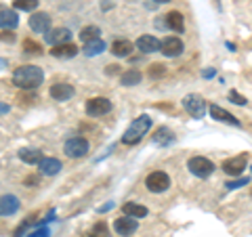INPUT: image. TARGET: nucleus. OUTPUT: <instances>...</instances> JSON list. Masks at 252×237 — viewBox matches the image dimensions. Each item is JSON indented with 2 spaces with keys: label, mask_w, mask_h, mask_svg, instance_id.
Segmentation results:
<instances>
[{
  "label": "nucleus",
  "mask_w": 252,
  "mask_h": 237,
  "mask_svg": "<svg viewBox=\"0 0 252 237\" xmlns=\"http://www.w3.org/2000/svg\"><path fill=\"white\" fill-rule=\"evenodd\" d=\"M13 84L17 86V89H26V90H32L36 89V86H40L42 80H44V72L42 67L38 65H21L13 72Z\"/></svg>",
  "instance_id": "1"
},
{
  "label": "nucleus",
  "mask_w": 252,
  "mask_h": 237,
  "mask_svg": "<svg viewBox=\"0 0 252 237\" xmlns=\"http://www.w3.org/2000/svg\"><path fill=\"white\" fill-rule=\"evenodd\" d=\"M149 128H152V118H149L147 114L135 118V120L130 122L128 128L124 130V134H122V143H124V145H137L139 141L149 132Z\"/></svg>",
  "instance_id": "2"
},
{
  "label": "nucleus",
  "mask_w": 252,
  "mask_h": 237,
  "mask_svg": "<svg viewBox=\"0 0 252 237\" xmlns=\"http://www.w3.org/2000/svg\"><path fill=\"white\" fill-rule=\"evenodd\" d=\"M187 168H189V172H191L193 177L208 178L212 172H215V164H212V160H208V157L195 155V157H191V160L187 162Z\"/></svg>",
  "instance_id": "3"
},
{
  "label": "nucleus",
  "mask_w": 252,
  "mask_h": 237,
  "mask_svg": "<svg viewBox=\"0 0 252 237\" xmlns=\"http://www.w3.org/2000/svg\"><path fill=\"white\" fill-rule=\"evenodd\" d=\"M145 187H147V191H152V193H164V191H168V187H170V177L162 170L149 172L145 178Z\"/></svg>",
  "instance_id": "4"
},
{
  "label": "nucleus",
  "mask_w": 252,
  "mask_h": 237,
  "mask_svg": "<svg viewBox=\"0 0 252 237\" xmlns=\"http://www.w3.org/2000/svg\"><path fill=\"white\" fill-rule=\"evenodd\" d=\"M112 101H109L107 97H93L86 101V114H89L91 118H101V116H105L112 112Z\"/></svg>",
  "instance_id": "5"
},
{
  "label": "nucleus",
  "mask_w": 252,
  "mask_h": 237,
  "mask_svg": "<svg viewBox=\"0 0 252 237\" xmlns=\"http://www.w3.org/2000/svg\"><path fill=\"white\" fill-rule=\"evenodd\" d=\"M183 109L189 114V116H193V118H202L204 114H206V101H204L200 94H185L183 97Z\"/></svg>",
  "instance_id": "6"
},
{
  "label": "nucleus",
  "mask_w": 252,
  "mask_h": 237,
  "mask_svg": "<svg viewBox=\"0 0 252 237\" xmlns=\"http://www.w3.org/2000/svg\"><path fill=\"white\" fill-rule=\"evenodd\" d=\"M63 151H65L67 157H84L89 153V141L82 139V137H72L65 141V145H63Z\"/></svg>",
  "instance_id": "7"
},
{
  "label": "nucleus",
  "mask_w": 252,
  "mask_h": 237,
  "mask_svg": "<svg viewBox=\"0 0 252 237\" xmlns=\"http://www.w3.org/2000/svg\"><path fill=\"white\" fill-rule=\"evenodd\" d=\"M183 49H185V44H183V40H181V38H177V36H166V38L162 40L160 53L164 55V57H179V55L183 53Z\"/></svg>",
  "instance_id": "8"
},
{
  "label": "nucleus",
  "mask_w": 252,
  "mask_h": 237,
  "mask_svg": "<svg viewBox=\"0 0 252 237\" xmlns=\"http://www.w3.org/2000/svg\"><path fill=\"white\" fill-rule=\"evenodd\" d=\"M246 166H248L246 155H235V157H229V160L223 162V170H225V175H229V177H240V175H244Z\"/></svg>",
  "instance_id": "9"
},
{
  "label": "nucleus",
  "mask_w": 252,
  "mask_h": 237,
  "mask_svg": "<svg viewBox=\"0 0 252 237\" xmlns=\"http://www.w3.org/2000/svg\"><path fill=\"white\" fill-rule=\"evenodd\" d=\"M30 30L36 34H49L51 31V15L49 13H34L30 17Z\"/></svg>",
  "instance_id": "10"
},
{
  "label": "nucleus",
  "mask_w": 252,
  "mask_h": 237,
  "mask_svg": "<svg viewBox=\"0 0 252 237\" xmlns=\"http://www.w3.org/2000/svg\"><path fill=\"white\" fill-rule=\"evenodd\" d=\"M139 229V223H137V218H132V216H122V218H116V223H114V231L118 235H132Z\"/></svg>",
  "instance_id": "11"
},
{
  "label": "nucleus",
  "mask_w": 252,
  "mask_h": 237,
  "mask_svg": "<svg viewBox=\"0 0 252 237\" xmlns=\"http://www.w3.org/2000/svg\"><path fill=\"white\" fill-rule=\"evenodd\" d=\"M135 46H137V51H141L143 55H152V53H158L160 51V46H162V42L158 40L156 36H149V34H145V36H141V38H137V42H135Z\"/></svg>",
  "instance_id": "12"
},
{
  "label": "nucleus",
  "mask_w": 252,
  "mask_h": 237,
  "mask_svg": "<svg viewBox=\"0 0 252 237\" xmlns=\"http://www.w3.org/2000/svg\"><path fill=\"white\" fill-rule=\"evenodd\" d=\"M49 94L55 99V101H69L76 94L74 90V86L72 84H65V82H57V84H53L51 86V90Z\"/></svg>",
  "instance_id": "13"
},
{
  "label": "nucleus",
  "mask_w": 252,
  "mask_h": 237,
  "mask_svg": "<svg viewBox=\"0 0 252 237\" xmlns=\"http://www.w3.org/2000/svg\"><path fill=\"white\" fill-rule=\"evenodd\" d=\"M44 40L49 42L51 46L65 44V42H69V40H72V31H69L67 28H55V30H51L49 34L44 36Z\"/></svg>",
  "instance_id": "14"
},
{
  "label": "nucleus",
  "mask_w": 252,
  "mask_h": 237,
  "mask_svg": "<svg viewBox=\"0 0 252 237\" xmlns=\"http://www.w3.org/2000/svg\"><path fill=\"white\" fill-rule=\"evenodd\" d=\"M210 118H215L217 122H225V124H231V126H240L238 118H235L233 114H229L227 109H223L220 105H217V103L210 105Z\"/></svg>",
  "instance_id": "15"
},
{
  "label": "nucleus",
  "mask_w": 252,
  "mask_h": 237,
  "mask_svg": "<svg viewBox=\"0 0 252 237\" xmlns=\"http://www.w3.org/2000/svg\"><path fill=\"white\" fill-rule=\"evenodd\" d=\"M132 49H135V44H132L130 40H126V38H118V40H114L112 46H109V53H112L114 57L122 59V57H128V55L132 53Z\"/></svg>",
  "instance_id": "16"
},
{
  "label": "nucleus",
  "mask_w": 252,
  "mask_h": 237,
  "mask_svg": "<svg viewBox=\"0 0 252 237\" xmlns=\"http://www.w3.org/2000/svg\"><path fill=\"white\" fill-rule=\"evenodd\" d=\"M38 168H40V175L55 177V175H59V172H61L63 164L57 160V157H42L40 164H38Z\"/></svg>",
  "instance_id": "17"
},
{
  "label": "nucleus",
  "mask_w": 252,
  "mask_h": 237,
  "mask_svg": "<svg viewBox=\"0 0 252 237\" xmlns=\"http://www.w3.org/2000/svg\"><path fill=\"white\" fill-rule=\"evenodd\" d=\"M19 206L21 204L15 195H2V200H0V214H2L4 218H9L13 214H17Z\"/></svg>",
  "instance_id": "18"
},
{
  "label": "nucleus",
  "mask_w": 252,
  "mask_h": 237,
  "mask_svg": "<svg viewBox=\"0 0 252 237\" xmlns=\"http://www.w3.org/2000/svg\"><path fill=\"white\" fill-rule=\"evenodd\" d=\"M78 46L76 44H69V42H65V44H57V46H53L51 49V55L53 57H57V59H72V57H76L78 55Z\"/></svg>",
  "instance_id": "19"
},
{
  "label": "nucleus",
  "mask_w": 252,
  "mask_h": 237,
  "mask_svg": "<svg viewBox=\"0 0 252 237\" xmlns=\"http://www.w3.org/2000/svg\"><path fill=\"white\" fill-rule=\"evenodd\" d=\"M0 26H2V30H15L19 26L17 13H15L13 9H6V6H2V9H0Z\"/></svg>",
  "instance_id": "20"
},
{
  "label": "nucleus",
  "mask_w": 252,
  "mask_h": 237,
  "mask_svg": "<svg viewBox=\"0 0 252 237\" xmlns=\"http://www.w3.org/2000/svg\"><path fill=\"white\" fill-rule=\"evenodd\" d=\"M122 212L126 216H132V218H143V216H147L149 210L145 206H141V204H137V202H126L122 206Z\"/></svg>",
  "instance_id": "21"
},
{
  "label": "nucleus",
  "mask_w": 252,
  "mask_h": 237,
  "mask_svg": "<svg viewBox=\"0 0 252 237\" xmlns=\"http://www.w3.org/2000/svg\"><path fill=\"white\" fill-rule=\"evenodd\" d=\"M166 23H168V30L177 31V34H181V31L185 30V21H183V15H181L179 11H170L166 15Z\"/></svg>",
  "instance_id": "22"
},
{
  "label": "nucleus",
  "mask_w": 252,
  "mask_h": 237,
  "mask_svg": "<svg viewBox=\"0 0 252 237\" xmlns=\"http://www.w3.org/2000/svg\"><path fill=\"white\" fill-rule=\"evenodd\" d=\"M19 160L21 162H26V164H40V160H42V151L40 149H19Z\"/></svg>",
  "instance_id": "23"
},
{
  "label": "nucleus",
  "mask_w": 252,
  "mask_h": 237,
  "mask_svg": "<svg viewBox=\"0 0 252 237\" xmlns=\"http://www.w3.org/2000/svg\"><path fill=\"white\" fill-rule=\"evenodd\" d=\"M103 51H105V42L101 40V38H97V40H93V42H86L82 49L86 57H97V55H101Z\"/></svg>",
  "instance_id": "24"
},
{
  "label": "nucleus",
  "mask_w": 252,
  "mask_h": 237,
  "mask_svg": "<svg viewBox=\"0 0 252 237\" xmlns=\"http://www.w3.org/2000/svg\"><path fill=\"white\" fill-rule=\"evenodd\" d=\"M141 78H143V74H141L139 69H126L122 74V84L124 86H137V84H141Z\"/></svg>",
  "instance_id": "25"
},
{
  "label": "nucleus",
  "mask_w": 252,
  "mask_h": 237,
  "mask_svg": "<svg viewBox=\"0 0 252 237\" xmlns=\"http://www.w3.org/2000/svg\"><path fill=\"white\" fill-rule=\"evenodd\" d=\"M99 34H101V30L97 26H86V28L80 30V40L84 44L86 42H93V40H97V38H99Z\"/></svg>",
  "instance_id": "26"
},
{
  "label": "nucleus",
  "mask_w": 252,
  "mask_h": 237,
  "mask_svg": "<svg viewBox=\"0 0 252 237\" xmlns=\"http://www.w3.org/2000/svg\"><path fill=\"white\" fill-rule=\"evenodd\" d=\"M172 141H175V137L170 134L168 128H160L158 134L154 137V143H160V145H168V143H172Z\"/></svg>",
  "instance_id": "27"
},
{
  "label": "nucleus",
  "mask_w": 252,
  "mask_h": 237,
  "mask_svg": "<svg viewBox=\"0 0 252 237\" xmlns=\"http://www.w3.org/2000/svg\"><path fill=\"white\" fill-rule=\"evenodd\" d=\"M13 4H15V9H19V11H36V6H38V0H13Z\"/></svg>",
  "instance_id": "28"
},
{
  "label": "nucleus",
  "mask_w": 252,
  "mask_h": 237,
  "mask_svg": "<svg viewBox=\"0 0 252 237\" xmlns=\"http://www.w3.org/2000/svg\"><path fill=\"white\" fill-rule=\"evenodd\" d=\"M250 183V178H235V180H229L225 187H227V191H233V189H240V187H244V185H248Z\"/></svg>",
  "instance_id": "29"
},
{
  "label": "nucleus",
  "mask_w": 252,
  "mask_h": 237,
  "mask_svg": "<svg viewBox=\"0 0 252 237\" xmlns=\"http://www.w3.org/2000/svg\"><path fill=\"white\" fill-rule=\"evenodd\" d=\"M164 72H166V65H162V63H154V65L149 67V76H152V78L164 76Z\"/></svg>",
  "instance_id": "30"
},
{
  "label": "nucleus",
  "mask_w": 252,
  "mask_h": 237,
  "mask_svg": "<svg viewBox=\"0 0 252 237\" xmlns=\"http://www.w3.org/2000/svg\"><path fill=\"white\" fill-rule=\"evenodd\" d=\"M229 101H231V103H235V105H246L248 103L246 97H242L238 90H229Z\"/></svg>",
  "instance_id": "31"
},
{
  "label": "nucleus",
  "mask_w": 252,
  "mask_h": 237,
  "mask_svg": "<svg viewBox=\"0 0 252 237\" xmlns=\"http://www.w3.org/2000/svg\"><path fill=\"white\" fill-rule=\"evenodd\" d=\"M91 235H93V237H105V235H107V227H105V223L94 225V227H93V231H91Z\"/></svg>",
  "instance_id": "32"
},
{
  "label": "nucleus",
  "mask_w": 252,
  "mask_h": 237,
  "mask_svg": "<svg viewBox=\"0 0 252 237\" xmlns=\"http://www.w3.org/2000/svg\"><path fill=\"white\" fill-rule=\"evenodd\" d=\"M23 51L36 55V53H40V44H36L34 40H26V42H23Z\"/></svg>",
  "instance_id": "33"
},
{
  "label": "nucleus",
  "mask_w": 252,
  "mask_h": 237,
  "mask_svg": "<svg viewBox=\"0 0 252 237\" xmlns=\"http://www.w3.org/2000/svg\"><path fill=\"white\" fill-rule=\"evenodd\" d=\"M51 235V231L46 227H42V229H36L34 233H30V235H26V237H49Z\"/></svg>",
  "instance_id": "34"
},
{
  "label": "nucleus",
  "mask_w": 252,
  "mask_h": 237,
  "mask_svg": "<svg viewBox=\"0 0 252 237\" xmlns=\"http://www.w3.org/2000/svg\"><path fill=\"white\" fill-rule=\"evenodd\" d=\"M202 76H204V78H215V76H217V72H215V69H204Z\"/></svg>",
  "instance_id": "35"
},
{
  "label": "nucleus",
  "mask_w": 252,
  "mask_h": 237,
  "mask_svg": "<svg viewBox=\"0 0 252 237\" xmlns=\"http://www.w3.org/2000/svg\"><path fill=\"white\" fill-rule=\"evenodd\" d=\"M112 208H114V202H109V204H105V206H101L99 212H107V210H112Z\"/></svg>",
  "instance_id": "36"
},
{
  "label": "nucleus",
  "mask_w": 252,
  "mask_h": 237,
  "mask_svg": "<svg viewBox=\"0 0 252 237\" xmlns=\"http://www.w3.org/2000/svg\"><path fill=\"white\" fill-rule=\"evenodd\" d=\"M105 72H107V74H116V72H118V65H107Z\"/></svg>",
  "instance_id": "37"
},
{
  "label": "nucleus",
  "mask_w": 252,
  "mask_h": 237,
  "mask_svg": "<svg viewBox=\"0 0 252 237\" xmlns=\"http://www.w3.org/2000/svg\"><path fill=\"white\" fill-rule=\"evenodd\" d=\"M154 2H158V4H166V2H170V0H154Z\"/></svg>",
  "instance_id": "38"
}]
</instances>
